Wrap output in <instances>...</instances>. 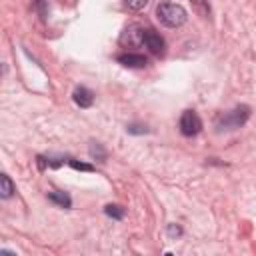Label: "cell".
<instances>
[{"mask_svg":"<svg viewBox=\"0 0 256 256\" xmlns=\"http://www.w3.org/2000/svg\"><path fill=\"white\" fill-rule=\"evenodd\" d=\"M156 16H158V20L164 24V26H168V28H178V26H182L184 22H186V10L180 6V4H172V2H164V4H160L158 8H156Z\"/></svg>","mask_w":256,"mask_h":256,"instance_id":"cell-1","label":"cell"},{"mask_svg":"<svg viewBox=\"0 0 256 256\" xmlns=\"http://www.w3.org/2000/svg\"><path fill=\"white\" fill-rule=\"evenodd\" d=\"M248 114H250V108H248V106H238V108H234L232 112H228V114H224V116H222L220 126H224L226 130L240 128V126L246 122Z\"/></svg>","mask_w":256,"mask_h":256,"instance_id":"cell-2","label":"cell"},{"mask_svg":"<svg viewBox=\"0 0 256 256\" xmlns=\"http://www.w3.org/2000/svg\"><path fill=\"white\" fill-rule=\"evenodd\" d=\"M202 130V120L196 112L192 110H186L182 116H180V132L184 136H196L198 132Z\"/></svg>","mask_w":256,"mask_h":256,"instance_id":"cell-3","label":"cell"},{"mask_svg":"<svg viewBox=\"0 0 256 256\" xmlns=\"http://www.w3.org/2000/svg\"><path fill=\"white\" fill-rule=\"evenodd\" d=\"M142 44H144V46H146V48H148L152 54H156V56L164 54V48H166L164 38H162L158 32L150 30V28L142 30Z\"/></svg>","mask_w":256,"mask_h":256,"instance_id":"cell-4","label":"cell"},{"mask_svg":"<svg viewBox=\"0 0 256 256\" xmlns=\"http://www.w3.org/2000/svg\"><path fill=\"white\" fill-rule=\"evenodd\" d=\"M118 62L122 66H128V68H144L148 64L146 56L142 54H134V52H128V54H120L118 56Z\"/></svg>","mask_w":256,"mask_h":256,"instance_id":"cell-5","label":"cell"},{"mask_svg":"<svg viewBox=\"0 0 256 256\" xmlns=\"http://www.w3.org/2000/svg\"><path fill=\"white\" fill-rule=\"evenodd\" d=\"M120 42H122V44H128V46H138V44H142V28H138V26L126 28L124 34H122V38H120Z\"/></svg>","mask_w":256,"mask_h":256,"instance_id":"cell-6","label":"cell"},{"mask_svg":"<svg viewBox=\"0 0 256 256\" xmlns=\"http://www.w3.org/2000/svg\"><path fill=\"white\" fill-rule=\"evenodd\" d=\"M74 102H76L80 108H90L92 102H94V94H92L88 88L80 86V88L74 90Z\"/></svg>","mask_w":256,"mask_h":256,"instance_id":"cell-7","label":"cell"},{"mask_svg":"<svg viewBox=\"0 0 256 256\" xmlns=\"http://www.w3.org/2000/svg\"><path fill=\"white\" fill-rule=\"evenodd\" d=\"M48 200H50V202H54V204H58V206H62V208H70V204H72L70 196H68V194H64V192H58V190L50 192V194H48Z\"/></svg>","mask_w":256,"mask_h":256,"instance_id":"cell-8","label":"cell"},{"mask_svg":"<svg viewBox=\"0 0 256 256\" xmlns=\"http://www.w3.org/2000/svg\"><path fill=\"white\" fill-rule=\"evenodd\" d=\"M0 194H2V198H10L14 194V184L8 178V174H2L0 176Z\"/></svg>","mask_w":256,"mask_h":256,"instance_id":"cell-9","label":"cell"},{"mask_svg":"<svg viewBox=\"0 0 256 256\" xmlns=\"http://www.w3.org/2000/svg\"><path fill=\"white\" fill-rule=\"evenodd\" d=\"M104 212H106L110 218H116V220H120V218L124 216V210H122L120 206H116V204H108V206L104 208Z\"/></svg>","mask_w":256,"mask_h":256,"instance_id":"cell-10","label":"cell"},{"mask_svg":"<svg viewBox=\"0 0 256 256\" xmlns=\"http://www.w3.org/2000/svg\"><path fill=\"white\" fill-rule=\"evenodd\" d=\"M68 164H70L74 170H84V172H92V170H94V166L84 164V162H78V160H68Z\"/></svg>","mask_w":256,"mask_h":256,"instance_id":"cell-11","label":"cell"},{"mask_svg":"<svg viewBox=\"0 0 256 256\" xmlns=\"http://www.w3.org/2000/svg\"><path fill=\"white\" fill-rule=\"evenodd\" d=\"M124 2H126V6L132 8V10H142V8L148 4V0H124Z\"/></svg>","mask_w":256,"mask_h":256,"instance_id":"cell-12","label":"cell"},{"mask_svg":"<svg viewBox=\"0 0 256 256\" xmlns=\"http://www.w3.org/2000/svg\"><path fill=\"white\" fill-rule=\"evenodd\" d=\"M90 156H94V158H96V156H98V158H100V160H102V158H104V156H106V154H104V150H102V146H100V144H96V142H94V144H92V146H90Z\"/></svg>","mask_w":256,"mask_h":256,"instance_id":"cell-13","label":"cell"},{"mask_svg":"<svg viewBox=\"0 0 256 256\" xmlns=\"http://www.w3.org/2000/svg\"><path fill=\"white\" fill-rule=\"evenodd\" d=\"M128 132H132V134H142V132H146V128H142V126H128Z\"/></svg>","mask_w":256,"mask_h":256,"instance_id":"cell-14","label":"cell"},{"mask_svg":"<svg viewBox=\"0 0 256 256\" xmlns=\"http://www.w3.org/2000/svg\"><path fill=\"white\" fill-rule=\"evenodd\" d=\"M180 232H182V230H180L178 226H174V224H172V226H168V234H170V236H178Z\"/></svg>","mask_w":256,"mask_h":256,"instance_id":"cell-15","label":"cell"}]
</instances>
